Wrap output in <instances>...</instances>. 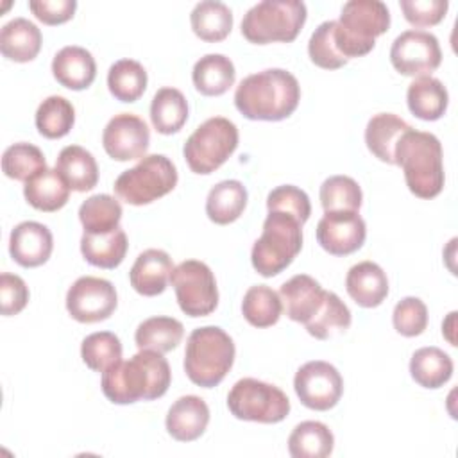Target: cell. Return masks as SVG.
Returning <instances> with one entry per match:
<instances>
[{
  "label": "cell",
  "mask_w": 458,
  "mask_h": 458,
  "mask_svg": "<svg viewBox=\"0 0 458 458\" xmlns=\"http://www.w3.org/2000/svg\"><path fill=\"white\" fill-rule=\"evenodd\" d=\"M54 249V238L47 225L25 220L20 222L9 236V252L11 258L27 268L43 265Z\"/></svg>",
  "instance_id": "obj_17"
},
{
  "label": "cell",
  "mask_w": 458,
  "mask_h": 458,
  "mask_svg": "<svg viewBox=\"0 0 458 458\" xmlns=\"http://www.w3.org/2000/svg\"><path fill=\"white\" fill-rule=\"evenodd\" d=\"M25 200L39 211H57L61 209L70 197V186L54 168H43L25 181L23 186Z\"/></svg>",
  "instance_id": "obj_26"
},
{
  "label": "cell",
  "mask_w": 458,
  "mask_h": 458,
  "mask_svg": "<svg viewBox=\"0 0 458 458\" xmlns=\"http://www.w3.org/2000/svg\"><path fill=\"white\" fill-rule=\"evenodd\" d=\"M118 297L111 281L82 276L66 293V310L77 322L95 324L106 320L116 310Z\"/></svg>",
  "instance_id": "obj_14"
},
{
  "label": "cell",
  "mask_w": 458,
  "mask_h": 458,
  "mask_svg": "<svg viewBox=\"0 0 458 458\" xmlns=\"http://www.w3.org/2000/svg\"><path fill=\"white\" fill-rule=\"evenodd\" d=\"M306 14V4L301 0H263L243 14L242 34L258 45L288 43L301 32Z\"/></svg>",
  "instance_id": "obj_7"
},
{
  "label": "cell",
  "mask_w": 458,
  "mask_h": 458,
  "mask_svg": "<svg viewBox=\"0 0 458 458\" xmlns=\"http://www.w3.org/2000/svg\"><path fill=\"white\" fill-rule=\"evenodd\" d=\"M209 408L199 395L179 397L166 413V431L179 442L197 440L208 428Z\"/></svg>",
  "instance_id": "obj_20"
},
{
  "label": "cell",
  "mask_w": 458,
  "mask_h": 458,
  "mask_svg": "<svg viewBox=\"0 0 458 458\" xmlns=\"http://www.w3.org/2000/svg\"><path fill=\"white\" fill-rule=\"evenodd\" d=\"M188 120L186 97L177 88H161L150 102V122L161 134H174Z\"/></svg>",
  "instance_id": "obj_35"
},
{
  "label": "cell",
  "mask_w": 458,
  "mask_h": 458,
  "mask_svg": "<svg viewBox=\"0 0 458 458\" xmlns=\"http://www.w3.org/2000/svg\"><path fill=\"white\" fill-rule=\"evenodd\" d=\"M79 220L84 227V233L102 234L116 229L122 220L120 202L107 195L97 193L88 197L79 208Z\"/></svg>",
  "instance_id": "obj_37"
},
{
  "label": "cell",
  "mask_w": 458,
  "mask_h": 458,
  "mask_svg": "<svg viewBox=\"0 0 458 458\" xmlns=\"http://www.w3.org/2000/svg\"><path fill=\"white\" fill-rule=\"evenodd\" d=\"M148 143L150 132L145 120L132 113L114 114L102 132L104 150L116 161L145 157Z\"/></svg>",
  "instance_id": "obj_15"
},
{
  "label": "cell",
  "mask_w": 458,
  "mask_h": 458,
  "mask_svg": "<svg viewBox=\"0 0 458 458\" xmlns=\"http://www.w3.org/2000/svg\"><path fill=\"white\" fill-rule=\"evenodd\" d=\"M29 9L43 23L57 25V23L68 21L73 16L77 9V2L75 0H30Z\"/></svg>",
  "instance_id": "obj_49"
},
{
  "label": "cell",
  "mask_w": 458,
  "mask_h": 458,
  "mask_svg": "<svg viewBox=\"0 0 458 458\" xmlns=\"http://www.w3.org/2000/svg\"><path fill=\"white\" fill-rule=\"evenodd\" d=\"M367 236L365 220L358 211H324L317 224V242L333 256L356 252Z\"/></svg>",
  "instance_id": "obj_16"
},
{
  "label": "cell",
  "mask_w": 458,
  "mask_h": 458,
  "mask_svg": "<svg viewBox=\"0 0 458 458\" xmlns=\"http://www.w3.org/2000/svg\"><path fill=\"white\" fill-rule=\"evenodd\" d=\"M184 336L182 324L174 317H150L145 318L134 333V342L140 351L168 352L174 351Z\"/></svg>",
  "instance_id": "obj_31"
},
{
  "label": "cell",
  "mask_w": 458,
  "mask_h": 458,
  "mask_svg": "<svg viewBox=\"0 0 458 458\" xmlns=\"http://www.w3.org/2000/svg\"><path fill=\"white\" fill-rule=\"evenodd\" d=\"M227 408L240 420L276 424L290 413V399L276 385L243 377L229 390Z\"/></svg>",
  "instance_id": "obj_10"
},
{
  "label": "cell",
  "mask_w": 458,
  "mask_h": 458,
  "mask_svg": "<svg viewBox=\"0 0 458 458\" xmlns=\"http://www.w3.org/2000/svg\"><path fill=\"white\" fill-rule=\"evenodd\" d=\"M299 100V81L283 68L247 75L234 91V106L249 120H284L297 109Z\"/></svg>",
  "instance_id": "obj_2"
},
{
  "label": "cell",
  "mask_w": 458,
  "mask_h": 458,
  "mask_svg": "<svg viewBox=\"0 0 458 458\" xmlns=\"http://www.w3.org/2000/svg\"><path fill=\"white\" fill-rule=\"evenodd\" d=\"M404 18L415 27H431L442 21L447 13V0H401Z\"/></svg>",
  "instance_id": "obj_47"
},
{
  "label": "cell",
  "mask_w": 458,
  "mask_h": 458,
  "mask_svg": "<svg viewBox=\"0 0 458 458\" xmlns=\"http://www.w3.org/2000/svg\"><path fill=\"white\" fill-rule=\"evenodd\" d=\"M47 168V159L43 152L32 143H14L5 148L2 156V170L9 179L27 181L39 170Z\"/></svg>",
  "instance_id": "obj_43"
},
{
  "label": "cell",
  "mask_w": 458,
  "mask_h": 458,
  "mask_svg": "<svg viewBox=\"0 0 458 458\" xmlns=\"http://www.w3.org/2000/svg\"><path fill=\"white\" fill-rule=\"evenodd\" d=\"M55 170L73 191H89L98 182V166L89 150L81 145L64 147L55 161Z\"/></svg>",
  "instance_id": "obj_27"
},
{
  "label": "cell",
  "mask_w": 458,
  "mask_h": 458,
  "mask_svg": "<svg viewBox=\"0 0 458 458\" xmlns=\"http://www.w3.org/2000/svg\"><path fill=\"white\" fill-rule=\"evenodd\" d=\"M345 288L358 306L376 308L388 295V277L377 263L360 261L349 268Z\"/></svg>",
  "instance_id": "obj_22"
},
{
  "label": "cell",
  "mask_w": 458,
  "mask_h": 458,
  "mask_svg": "<svg viewBox=\"0 0 458 458\" xmlns=\"http://www.w3.org/2000/svg\"><path fill=\"white\" fill-rule=\"evenodd\" d=\"M234 342L218 326L197 327L190 333L184 351V372L191 383L213 388L234 363Z\"/></svg>",
  "instance_id": "obj_4"
},
{
  "label": "cell",
  "mask_w": 458,
  "mask_h": 458,
  "mask_svg": "<svg viewBox=\"0 0 458 458\" xmlns=\"http://www.w3.org/2000/svg\"><path fill=\"white\" fill-rule=\"evenodd\" d=\"M326 290L308 274H297L281 284L283 310L293 322L306 324L320 308Z\"/></svg>",
  "instance_id": "obj_19"
},
{
  "label": "cell",
  "mask_w": 458,
  "mask_h": 458,
  "mask_svg": "<svg viewBox=\"0 0 458 458\" xmlns=\"http://www.w3.org/2000/svg\"><path fill=\"white\" fill-rule=\"evenodd\" d=\"M170 283L175 290L177 304L188 317H206L218 306V288L211 268L199 259L179 263Z\"/></svg>",
  "instance_id": "obj_11"
},
{
  "label": "cell",
  "mask_w": 458,
  "mask_h": 458,
  "mask_svg": "<svg viewBox=\"0 0 458 458\" xmlns=\"http://www.w3.org/2000/svg\"><path fill=\"white\" fill-rule=\"evenodd\" d=\"M306 331L318 338V340H327L351 326V311L347 304L335 293L327 292L324 293V301L318 308V311L304 324Z\"/></svg>",
  "instance_id": "obj_38"
},
{
  "label": "cell",
  "mask_w": 458,
  "mask_h": 458,
  "mask_svg": "<svg viewBox=\"0 0 458 458\" xmlns=\"http://www.w3.org/2000/svg\"><path fill=\"white\" fill-rule=\"evenodd\" d=\"M247 206V188L236 179H225L215 184L206 199V215L218 225L240 218Z\"/></svg>",
  "instance_id": "obj_29"
},
{
  "label": "cell",
  "mask_w": 458,
  "mask_h": 458,
  "mask_svg": "<svg viewBox=\"0 0 458 458\" xmlns=\"http://www.w3.org/2000/svg\"><path fill=\"white\" fill-rule=\"evenodd\" d=\"M174 263L168 252L161 249L143 250L129 272L131 286L145 297L159 295L166 290L170 276L174 272Z\"/></svg>",
  "instance_id": "obj_18"
},
{
  "label": "cell",
  "mask_w": 458,
  "mask_h": 458,
  "mask_svg": "<svg viewBox=\"0 0 458 458\" xmlns=\"http://www.w3.org/2000/svg\"><path fill=\"white\" fill-rule=\"evenodd\" d=\"M29 302V288L25 281L9 272H2L0 276V311L2 315H16Z\"/></svg>",
  "instance_id": "obj_48"
},
{
  "label": "cell",
  "mask_w": 458,
  "mask_h": 458,
  "mask_svg": "<svg viewBox=\"0 0 458 458\" xmlns=\"http://www.w3.org/2000/svg\"><path fill=\"white\" fill-rule=\"evenodd\" d=\"M411 127L394 113H377L374 114L365 127V143L367 148L379 159L388 165H395V147L401 136Z\"/></svg>",
  "instance_id": "obj_23"
},
{
  "label": "cell",
  "mask_w": 458,
  "mask_h": 458,
  "mask_svg": "<svg viewBox=\"0 0 458 458\" xmlns=\"http://www.w3.org/2000/svg\"><path fill=\"white\" fill-rule=\"evenodd\" d=\"M390 61L403 75L424 77L440 66L442 50L435 34L410 29L394 39L390 47Z\"/></svg>",
  "instance_id": "obj_12"
},
{
  "label": "cell",
  "mask_w": 458,
  "mask_h": 458,
  "mask_svg": "<svg viewBox=\"0 0 458 458\" xmlns=\"http://www.w3.org/2000/svg\"><path fill=\"white\" fill-rule=\"evenodd\" d=\"M170 381L166 358L156 351H140L131 360H120L102 372V392L114 404H132L165 395Z\"/></svg>",
  "instance_id": "obj_1"
},
{
  "label": "cell",
  "mask_w": 458,
  "mask_h": 458,
  "mask_svg": "<svg viewBox=\"0 0 458 458\" xmlns=\"http://www.w3.org/2000/svg\"><path fill=\"white\" fill-rule=\"evenodd\" d=\"M361 200V188L349 175H331L320 186V204L324 211H358Z\"/></svg>",
  "instance_id": "obj_42"
},
{
  "label": "cell",
  "mask_w": 458,
  "mask_h": 458,
  "mask_svg": "<svg viewBox=\"0 0 458 458\" xmlns=\"http://www.w3.org/2000/svg\"><path fill=\"white\" fill-rule=\"evenodd\" d=\"M238 147V127L224 116L202 122L186 140L182 156L191 172L208 175L220 168Z\"/></svg>",
  "instance_id": "obj_9"
},
{
  "label": "cell",
  "mask_w": 458,
  "mask_h": 458,
  "mask_svg": "<svg viewBox=\"0 0 458 458\" xmlns=\"http://www.w3.org/2000/svg\"><path fill=\"white\" fill-rule=\"evenodd\" d=\"M293 388L301 403L317 411L336 406L344 392V379L335 365L313 360L299 367L293 377Z\"/></svg>",
  "instance_id": "obj_13"
},
{
  "label": "cell",
  "mask_w": 458,
  "mask_h": 458,
  "mask_svg": "<svg viewBox=\"0 0 458 458\" xmlns=\"http://www.w3.org/2000/svg\"><path fill=\"white\" fill-rule=\"evenodd\" d=\"M55 81L68 89H86L97 75V63L89 50L79 45L63 47L52 59Z\"/></svg>",
  "instance_id": "obj_21"
},
{
  "label": "cell",
  "mask_w": 458,
  "mask_h": 458,
  "mask_svg": "<svg viewBox=\"0 0 458 458\" xmlns=\"http://www.w3.org/2000/svg\"><path fill=\"white\" fill-rule=\"evenodd\" d=\"M406 102L413 116L433 122L444 116L449 104V93L442 81L424 75L411 81L406 91Z\"/></svg>",
  "instance_id": "obj_25"
},
{
  "label": "cell",
  "mask_w": 458,
  "mask_h": 458,
  "mask_svg": "<svg viewBox=\"0 0 458 458\" xmlns=\"http://www.w3.org/2000/svg\"><path fill=\"white\" fill-rule=\"evenodd\" d=\"M390 27V11L381 0H349L344 4L335 25L338 52L349 61L369 54L376 38Z\"/></svg>",
  "instance_id": "obj_5"
},
{
  "label": "cell",
  "mask_w": 458,
  "mask_h": 458,
  "mask_svg": "<svg viewBox=\"0 0 458 458\" xmlns=\"http://www.w3.org/2000/svg\"><path fill=\"white\" fill-rule=\"evenodd\" d=\"M147 81V70L134 59H118L107 72V88L120 102H136L145 93Z\"/></svg>",
  "instance_id": "obj_36"
},
{
  "label": "cell",
  "mask_w": 458,
  "mask_h": 458,
  "mask_svg": "<svg viewBox=\"0 0 458 458\" xmlns=\"http://www.w3.org/2000/svg\"><path fill=\"white\" fill-rule=\"evenodd\" d=\"M267 209L268 211H283L295 216L301 224H304L311 215L310 197L304 190L293 184H283L274 188L267 195Z\"/></svg>",
  "instance_id": "obj_45"
},
{
  "label": "cell",
  "mask_w": 458,
  "mask_h": 458,
  "mask_svg": "<svg viewBox=\"0 0 458 458\" xmlns=\"http://www.w3.org/2000/svg\"><path fill=\"white\" fill-rule=\"evenodd\" d=\"M127 234L120 225L102 234L84 233L81 238V252L84 259L100 268L118 267L127 254Z\"/></svg>",
  "instance_id": "obj_30"
},
{
  "label": "cell",
  "mask_w": 458,
  "mask_h": 458,
  "mask_svg": "<svg viewBox=\"0 0 458 458\" xmlns=\"http://www.w3.org/2000/svg\"><path fill=\"white\" fill-rule=\"evenodd\" d=\"M41 48V30L27 18H13L0 29V50L4 57L27 63L32 61Z\"/></svg>",
  "instance_id": "obj_24"
},
{
  "label": "cell",
  "mask_w": 458,
  "mask_h": 458,
  "mask_svg": "<svg viewBox=\"0 0 458 458\" xmlns=\"http://www.w3.org/2000/svg\"><path fill=\"white\" fill-rule=\"evenodd\" d=\"M392 322L399 335L419 336L428 326V308L419 297H404L395 304Z\"/></svg>",
  "instance_id": "obj_46"
},
{
  "label": "cell",
  "mask_w": 458,
  "mask_h": 458,
  "mask_svg": "<svg viewBox=\"0 0 458 458\" xmlns=\"http://www.w3.org/2000/svg\"><path fill=\"white\" fill-rule=\"evenodd\" d=\"M335 25L336 20L322 21L308 41V54L310 59L326 70H336L347 63V59L338 52L335 43Z\"/></svg>",
  "instance_id": "obj_44"
},
{
  "label": "cell",
  "mask_w": 458,
  "mask_h": 458,
  "mask_svg": "<svg viewBox=\"0 0 458 458\" xmlns=\"http://www.w3.org/2000/svg\"><path fill=\"white\" fill-rule=\"evenodd\" d=\"M195 89L206 97L224 95L236 79L233 61L224 54L202 55L191 70Z\"/></svg>",
  "instance_id": "obj_28"
},
{
  "label": "cell",
  "mask_w": 458,
  "mask_h": 458,
  "mask_svg": "<svg viewBox=\"0 0 458 458\" xmlns=\"http://www.w3.org/2000/svg\"><path fill=\"white\" fill-rule=\"evenodd\" d=\"M302 249V224L283 211H268L261 236L254 242L250 261L263 277L283 272Z\"/></svg>",
  "instance_id": "obj_6"
},
{
  "label": "cell",
  "mask_w": 458,
  "mask_h": 458,
  "mask_svg": "<svg viewBox=\"0 0 458 458\" xmlns=\"http://www.w3.org/2000/svg\"><path fill=\"white\" fill-rule=\"evenodd\" d=\"M193 32L209 43H216L227 38L233 29L231 9L218 0H202L195 4L190 14Z\"/></svg>",
  "instance_id": "obj_34"
},
{
  "label": "cell",
  "mask_w": 458,
  "mask_h": 458,
  "mask_svg": "<svg viewBox=\"0 0 458 458\" xmlns=\"http://www.w3.org/2000/svg\"><path fill=\"white\" fill-rule=\"evenodd\" d=\"M177 168L165 154H150L122 172L114 181V193L120 200L143 206L170 193L177 184Z\"/></svg>",
  "instance_id": "obj_8"
},
{
  "label": "cell",
  "mask_w": 458,
  "mask_h": 458,
  "mask_svg": "<svg viewBox=\"0 0 458 458\" xmlns=\"http://www.w3.org/2000/svg\"><path fill=\"white\" fill-rule=\"evenodd\" d=\"M410 374L424 388H440L453 376V360L438 347H420L411 354Z\"/></svg>",
  "instance_id": "obj_33"
},
{
  "label": "cell",
  "mask_w": 458,
  "mask_h": 458,
  "mask_svg": "<svg viewBox=\"0 0 458 458\" xmlns=\"http://www.w3.org/2000/svg\"><path fill=\"white\" fill-rule=\"evenodd\" d=\"M34 122L41 136L57 140L66 136L73 127L75 109L68 98L61 95H50L38 106Z\"/></svg>",
  "instance_id": "obj_39"
},
{
  "label": "cell",
  "mask_w": 458,
  "mask_h": 458,
  "mask_svg": "<svg viewBox=\"0 0 458 458\" xmlns=\"http://www.w3.org/2000/svg\"><path fill=\"white\" fill-rule=\"evenodd\" d=\"M242 313L250 326L270 327L279 320L283 313V302L279 293L270 286L256 284L245 292L242 301Z\"/></svg>",
  "instance_id": "obj_40"
},
{
  "label": "cell",
  "mask_w": 458,
  "mask_h": 458,
  "mask_svg": "<svg viewBox=\"0 0 458 458\" xmlns=\"http://www.w3.org/2000/svg\"><path fill=\"white\" fill-rule=\"evenodd\" d=\"M81 358L91 370L104 372L122 360V342L111 331L91 333L81 344Z\"/></svg>",
  "instance_id": "obj_41"
},
{
  "label": "cell",
  "mask_w": 458,
  "mask_h": 458,
  "mask_svg": "<svg viewBox=\"0 0 458 458\" xmlns=\"http://www.w3.org/2000/svg\"><path fill=\"white\" fill-rule=\"evenodd\" d=\"M454 318H456V311H451L447 315V318L442 322V335L449 340L451 345H456V340H454V335H453V331H454Z\"/></svg>",
  "instance_id": "obj_50"
},
{
  "label": "cell",
  "mask_w": 458,
  "mask_h": 458,
  "mask_svg": "<svg viewBox=\"0 0 458 458\" xmlns=\"http://www.w3.org/2000/svg\"><path fill=\"white\" fill-rule=\"evenodd\" d=\"M395 165L404 172L408 190L420 199H433L444 188L440 140L424 131H406L395 147Z\"/></svg>",
  "instance_id": "obj_3"
},
{
  "label": "cell",
  "mask_w": 458,
  "mask_h": 458,
  "mask_svg": "<svg viewBox=\"0 0 458 458\" xmlns=\"http://www.w3.org/2000/svg\"><path fill=\"white\" fill-rule=\"evenodd\" d=\"M335 437L318 420H304L288 437V453L293 458H326L333 453Z\"/></svg>",
  "instance_id": "obj_32"
}]
</instances>
